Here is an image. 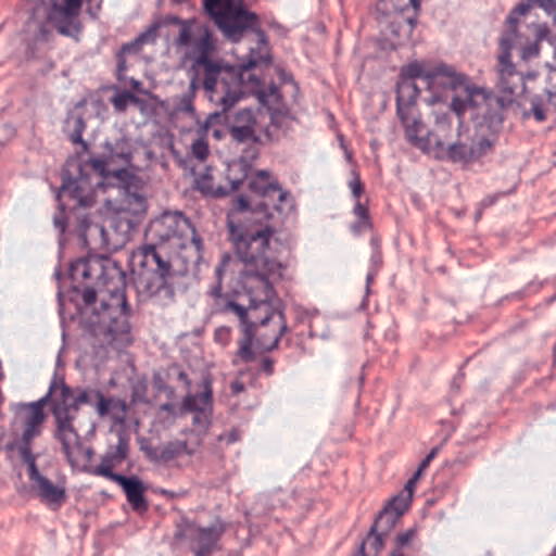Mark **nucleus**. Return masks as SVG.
I'll use <instances>...</instances> for the list:
<instances>
[{"mask_svg":"<svg viewBox=\"0 0 556 556\" xmlns=\"http://www.w3.org/2000/svg\"><path fill=\"white\" fill-rule=\"evenodd\" d=\"M200 265V239L180 213L159 215L132 254L130 274L141 295H167L185 289Z\"/></svg>","mask_w":556,"mask_h":556,"instance_id":"9","label":"nucleus"},{"mask_svg":"<svg viewBox=\"0 0 556 556\" xmlns=\"http://www.w3.org/2000/svg\"><path fill=\"white\" fill-rule=\"evenodd\" d=\"M211 421V384L202 365L178 361L154 371L137 391L132 424L141 447L159 460L191 452Z\"/></svg>","mask_w":556,"mask_h":556,"instance_id":"3","label":"nucleus"},{"mask_svg":"<svg viewBox=\"0 0 556 556\" xmlns=\"http://www.w3.org/2000/svg\"><path fill=\"white\" fill-rule=\"evenodd\" d=\"M211 30L204 35V67L222 72H248L267 63V41L256 17L235 2L204 7Z\"/></svg>","mask_w":556,"mask_h":556,"instance_id":"13","label":"nucleus"},{"mask_svg":"<svg viewBox=\"0 0 556 556\" xmlns=\"http://www.w3.org/2000/svg\"><path fill=\"white\" fill-rule=\"evenodd\" d=\"M204 37L187 22L165 20L124 48L119 76L150 104L182 111L204 74Z\"/></svg>","mask_w":556,"mask_h":556,"instance_id":"5","label":"nucleus"},{"mask_svg":"<svg viewBox=\"0 0 556 556\" xmlns=\"http://www.w3.org/2000/svg\"><path fill=\"white\" fill-rule=\"evenodd\" d=\"M59 432L70 460L80 469H104L124 452L119 408L93 391H67L59 402Z\"/></svg>","mask_w":556,"mask_h":556,"instance_id":"10","label":"nucleus"},{"mask_svg":"<svg viewBox=\"0 0 556 556\" xmlns=\"http://www.w3.org/2000/svg\"><path fill=\"white\" fill-rule=\"evenodd\" d=\"M63 204L72 230L96 256H106L128 243L146 211L141 189L130 174L87 159L67 169Z\"/></svg>","mask_w":556,"mask_h":556,"instance_id":"4","label":"nucleus"},{"mask_svg":"<svg viewBox=\"0 0 556 556\" xmlns=\"http://www.w3.org/2000/svg\"><path fill=\"white\" fill-rule=\"evenodd\" d=\"M502 91L521 115L543 119L556 113V4L517 7L500 50Z\"/></svg>","mask_w":556,"mask_h":556,"instance_id":"6","label":"nucleus"},{"mask_svg":"<svg viewBox=\"0 0 556 556\" xmlns=\"http://www.w3.org/2000/svg\"><path fill=\"white\" fill-rule=\"evenodd\" d=\"M293 204L287 189L269 174L256 172L235 191L228 226L237 256L258 271L276 274L291 252Z\"/></svg>","mask_w":556,"mask_h":556,"instance_id":"8","label":"nucleus"},{"mask_svg":"<svg viewBox=\"0 0 556 556\" xmlns=\"http://www.w3.org/2000/svg\"><path fill=\"white\" fill-rule=\"evenodd\" d=\"M219 295L241 317L250 354L271 350L285 330V317L267 276L241 256H228L219 269Z\"/></svg>","mask_w":556,"mask_h":556,"instance_id":"12","label":"nucleus"},{"mask_svg":"<svg viewBox=\"0 0 556 556\" xmlns=\"http://www.w3.org/2000/svg\"><path fill=\"white\" fill-rule=\"evenodd\" d=\"M397 115L410 141L445 161H471L497 141L500 100L441 65H413L397 80Z\"/></svg>","mask_w":556,"mask_h":556,"instance_id":"1","label":"nucleus"},{"mask_svg":"<svg viewBox=\"0 0 556 556\" xmlns=\"http://www.w3.org/2000/svg\"><path fill=\"white\" fill-rule=\"evenodd\" d=\"M70 135L87 161L124 174L148 167L167 139L154 104L126 87H104L80 100Z\"/></svg>","mask_w":556,"mask_h":556,"instance_id":"2","label":"nucleus"},{"mask_svg":"<svg viewBox=\"0 0 556 556\" xmlns=\"http://www.w3.org/2000/svg\"><path fill=\"white\" fill-rule=\"evenodd\" d=\"M70 308L93 337L113 341L128 328L126 278L106 256H87L67 271Z\"/></svg>","mask_w":556,"mask_h":556,"instance_id":"11","label":"nucleus"},{"mask_svg":"<svg viewBox=\"0 0 556 556\" xmlns=\"http://www.w3.org/2000/svg\"><path fill=\"white\" fill-rule=\"evenodd\" d=\"M167 141L191 180L213 195L237 191L250 176L258 141L219 115L176 111Z\"/></svg>","mask_w":556,"mask_h":556,"instance_id":"7","label":"nucleus"}]
</instances>
